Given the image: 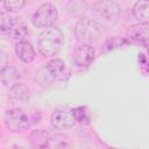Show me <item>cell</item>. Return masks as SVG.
I'll list each match as a JSON object with an SVG mask.
<instances>
[{"label":"cell","instance_id":"6da1fadb","mask_svg":"<svg viewBox=\"0 0 149 149\" xmlns=\"http://www.w3.org/2000/svg\"><path fill=\"white\" fill-rule=\"evenodd\" d=\"M63 40H64L63 33L58 27L52 26V27L45 28L40 34L37 40L38 50L43 56H47V57L55 56L62 48Z\"/></svg>","mask_w":149,"mask_h":149},{"label":"cell","instance_id":"7a4b0ae2","mask_svg":"<svg viewBox=\"0 0 149 149\" xmlns=\"http://www.w3.org/2000/svg\"><path fill=\"white\" fill-rule=\"evenodd\" d=\"M74 34L77 40L81 44H91L94 40L98 38L100 34V28L95 21L86 17L77 22L74 28Z\"/></svg>","mask_w":149,"mask_h":149},{"label":"cell","instance_id":"3957f363","mask_svg":"<svg viewBox=\"0 0 149 149\" xmlns=\"http://www.w3.org/2000/svg\"><path fill=\"white\" fill-rule=\"evenodd\" d=\"M57 16H58L57 8L50 2H44L34 13L31 21L35 27L45 29L54 26V23L57 20Z\"/></svg>","mask_w":149,"mask_h":149},{"label":"cell","instance_id":"277c9868","mask_svg":"<svg viewBox=\"0 0 149 149\" xmlns=\"http://www.w3.org/2000/svg\"><path fill=\"white\" fill-rule=\"evenodd\" d=\"M5 126L12 132H20L29 126V119L19 108L9 109L5 114Z\"/></svg>","mask_w":149,"mask_h":149},{"label":"cell","instance_id":"5b68a950","mask_svg":"<svg viewBox=\"0 0 149 149\" xmlns=\"http://www.w3.org/2000/svg\"><path fill=\"white\" fill-rule=\"evenodd\" d=\"M74 122L76 119L72 111L59 108L55 109L51 114V123L56 129H69L74 125Z\"/></svg>","mask_w":149,"mask_h":149},{"label":"cell","instance_id":"8992f818","mask_svg":"<svg viewBox=\"0 0 149 149\" xmlns=\"http://www.w3.org/2000/svg\"><path fill=\"white\" fill-rule=\"evenodd\" d=\"M47 69L49 71V73L57 80H68L70 77V70L66 66V64L59 59V58H52L48 62L47 64Z\"/></svg>","mask_w":149,"mask_h":149},{"label":"cell","instance_id":"52a82bcc","mask_svg":"<svg viewBox=\"0 0 149 149\" xmlns=\"http://www.w3.org/2000/svg\"><path fill=\"white\" fill-rule=\"evenodd\" d=\"M94 54L95 51L91 44H80L74 51V63L80 68H85L91 64Z\"/></svg>","mask_w":149,"mask_h":149},{"label":"cell","instance_id":"ba28073f","mask_svg":"<svg viewBox=\"0 0 149 149\" xmlns=\"http://www.w3.org/2000/svg\"><path fill=\"white\" fill-rule=\"evenodd\" d=\"M30 98V90L27 85L22 83H16L14 86L10 87L9 91V99L14 104H24Z\"/></svg>","mask_w":149,"mask_h":149},{"label":"cell","instance_id":"9c48e42d","mask_svg":"<svg viewBox=\"0 0 149 149\" xmlns=\"http://www.w3.org/2000/svg\"><path fill=\"white\" fill-rule=\"evenodd\" d=\"M15 54L24 63H30L35 59V50H34L33 45L26 41H21V42L16 43Z\"/></svg>","mask_w":149,"mask_h":149},{"label":"cell","instance_id":"30bf717a","mask_svg":"<svg viewBox=\"0 0 149 149\" xmlns=\"http://www.w3.org/2000/svg\"><path fill=\"white\" fill-rule=\"evenodd\" d=\"M133 14L135 19L139 21V23L149 26V1L140 0L135 2L133 7Z\"/></svg>","mask_w":149,"mask_h":149},{"label":"cell","instance_id":"8fae6325","mask_svg":"<svg viewBox=\"0 0 149 149\" xmlns=\"http://www.w3.org/2000/svg\"><path fill=\"white\" fill-rule=\"evenodd\" d=\"M50 134L47 130L37 129L30 134V143L35 149H47L50 142Z\"/></svg>","mask_w":149,"mask_h":149},{"label":"cell","instance_id":"7c38bea8","mask_svg":"<svg viewBox=\"0 0 149 149\" xmlns=\"http://www.w3.org/2000/svg\"><path fill=\"white\" fill-rule=\"evenodd\" d=\"M1 83L3 86H14L19 79V72L13 66H3L0 72Z\"/></svg>","mask_w":149,"mask_h":149},{"label":"cell","instance_id":"4fadbf2b","mask_svg":"<svg viewBox=\"0 0 149 149\" xmlns=\"http://www.w3.org/2000/svg\"><path fill=\"white\" fill-rule=\"evenodd\" d=\"M128 35L137 41H147L149 40V26L148 24H142L137 23L128 29Z\"/></svg>","mask_w":149,"mask_h":149},{"label":"cell","instance_id":"5bb4252c","mask_svg":"<svg viewBox=\"0 0 149 149\" xmlns=\"http://www.w3.org/2000/svg\"><path fill=\"white\" fill-rule=\"evenodd\" d=\"M27 33H28V31H27L26 24H24L23 22H21L20 20L15 19L14 24L12 26V28H10V30H9V33H8V35H10L13 38L19 40V42H21V41L27 36Z\"/></svg>","mask_w":149,"mask_h":149},{"label":"cell","instance_id":"9a60e30c","mask_svg":"<svg viewBox=\"0 0 149 149\" xmlns=\"http://www.w3.org/2000/svg\"><path fill=\"white\" fill-rule=\"evenodd\" d=\"M47 149H69V142L63 135L51 136Z\"/></svg>","mask_w":149,"mask_h":149},{"label":"cell","instance_id":"2e32d148","mask_svg":"<svg viewBox=\"0 0 149 149\" xmlns=\"http://www.w3.org/2000/svg\"><path fill=\"white\" fill-rule=\"evenodd\" d=\"M14 21H15V17H12L8 14L1 13L0 14V29H1V31L3 34H8L12 26L14 24Z\"/></svg>","mask_w":149,"mask_h":149},{"label":"cell","instance_id":"e0dca14e","mask_svg":"<svg viewBox=\"0 0 149 149\" xmlns=\"http://www.w3.org/2000/svg\"><path fill=\"white\" fill-rule=\"evenodd\" d=\"M23 6H24V1L23 0H9V1H5L3 2V7L9 12L20 10Z\"/></svg>","mask_w":149,"mask_h":149},{"label":"cell","instance_id":"ac0fdd59","mask_svg":"<svg viewBox=\"0 0 149 149\" xmlns=\"http://www.w3.org/2000/svg\"><path fill=\"white\" fill-rule=\"evenodd\" d=\"M72 112H73L76 121H78L80 123H88V118H87L84 108H77V109H73Z\"/></svg>","mask_w":149,"mask_h":149},{"label":"cell","instance_id":"d6986e66","mask_svg":"<svg viewBox=\"0 0 149 149\" xmlns=\"http://www.w3.org/2000/svg\"><path fill=\"white\" fill-rule=\"evenodd\" d=\"M14 148H15V149H26V148H23V147H20V146H14Z\"/></svg>","mask_w":149,"mask_h":149},{"label":"cell","instance_id":"ffe728a7","mask_svg":"<svg viewBox=\"0 0 149 149\" xmlns=\"http://www.w3.org/2000/svg\"><path fill=\"white\" fill-rule=\"evenodd\" d=\"M108 149H115V148H108Z\"/></svg>","mask_w":149,"mask_h":149}]
</instances>
